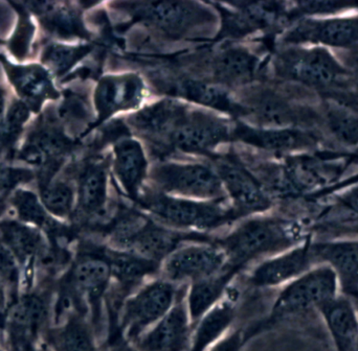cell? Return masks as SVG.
Returning a JSON list of instances; mask_svg holds the SVG:
<instances>
[{"label": "cell", "instance_id": "22", "mask_svg": "<svg viewBox=\"0 0 358 351\" xmlns=\"http://www.w3.org/2000/svg\"><path fill=\"white\" fill-rule=\"evenodd\" d=\"M8 206L14 211V218L41 231L50 245L66 247L71 239V227L55 218L44 207L39 195L24 186L19 187L8 197Z\"/></svg>", "mask_w": 358, "mask_h": 351}, {"label": "cell", "instance_id": "29", "mask_svg": "<svg viewBox=\"0 0 358 351\" xmlns=\"http://www.w3.org/2000/svg\"><path fill=\"white\" fill-rule=\"evenodd\" d=\"M167 91L172 96L196 103L206 108L236 117L241 115V108L238 100L231 98L225 87L213 81L178 77L167 84Z\"/></svg>", "mask_w": 358, "mask_h": 351}, {"label": "cell", "instance_id": "38", "mask_svg": "<svg viewBox=\"0 0 358 351\" xmlns=\"http://www.w3.org/2000/svg\"><path fill=\"white\" fill-rule=\"evenodd\" d=\"M349 10H358V1H340V0H313L294 4L289 10L290 18H302L309 16L336 15Z\"/></svg>", "mask_w": 358, "mask_h": 351}, {"label": "cell", "instance_id": "32", "mask_svg": "<svg viewBox=\"0 0 358 351\" xmlns=\"http://www.w3.org/2000/svg\"><path fill=\"white\" fill-rule=\"evenodd\" d=\"M105 251L110 264L113 283H117L120 293L123 292L124 300L149 281L148 278L157 274L161 269V264L157 262L130 252L113 248H106Z\"/></svg>", "mask_w": 358, "mask_h": 351}, {"label": "cell", "instance_id": "8", "mask_svg": "<svg viewBox=\"0 0 358 351\" xmlns=\"http://www.w3.org/2000/svg\"><path fill=\"white\" fill-rule=\"evenodd\" d=\"M76 142L65 134L57 115L44 112L34 124L14 159L35 172L36 182L60 174Z\"/></svg>", "mask_w": 358, "mask_h": 351}, {"label": "cell", "instance_id": "6", "mask_svg": "<svg viewBox=\"0 0 358 351\" xmlns=\"http://www.w3.org/2000/svg\"><path fill=\"white\" fill-rule=\"evenodd\" d=\"M185 290L162 277L147 281L124 300L115 331L107 340L123 337L134 343L173 308Z\"/></svg>", "mask_w": 358, "mask_h": 351}, {"label": "cell", "instance_id": "46", "mask_svg": "<svg viewBox=\"0 0 358 351\" xmlns=\"http://www.w3.org/2000/svg\"><path fill=\"white\" fill-rule=\"evenodd\" d=\"M108 344L110 346L109 351H138L131 342L127 341L123 337L117 338V339L109 342Z\"/></svg>", "mask_w": 358, "mask_h": 351}, {"label": "cell", "instance_id": "21", "mask_svg": "<svg viewBox=\"0 0 358 351\" xmlns=\"http://www.w3.org/2000/svg\"><path fill=\"white\" fill-rule=\"evenodd\" d=\"M317 264L311 244L292 248L259 262L248 275V283L256 287H273L292 283Z\"/></svg>", "mask_w": 358, "mask_h": 351}, {"label": "cell", "instance_id": "14", "mask_svg": "<svg viewBox=\"0 0 358 351\" xmlns=\"http://www.w3.org/2000/svg\"><path fill=\"white\" fill-rule=\"evenodd\" d=\"M212 161L238 218L261 214L271 207V195L241 159L224 155L214 156Z\"/></svg>", "mask_w": 358, "mask_h": 351}, {"label": "cell", "instance_id": "50", "mask_svg": "<svg viewBox=\"0 0 358 351\" xmlns=\"http://www.w3.org/2000/svg\"><path fill=\"white\" fill-rule=\"evenodd\" d=\"M357 351H358V345H357Z\"/></svg>", "mask_w": 358, "mask_h": 351}, {"label": "cell", "instance_id": "45", "mask_svg": "<svg viewBox=\"0 0 358 351\" xmlns=\"http://www.w3.org/2000/svg\"><path fill=\"white\" fill-rule=\"evenodd\" d=\"M10 300L6 287L0 283V334L3 327L4 319L10 306Z\"/></svg>", "mask_w": 358, "mask_h": 351}, {"label": "cell", "instance_id": "3", "mask_svg": "<svg viewBox=\"0 0 358 351\" xmlns=\"http://www.w3.org/2000/svg\"><path fill=\"white\" fill-rule=\"evenodd\" d=\"M55 281L43 278L10 302L0 334L6 351H36L52 323Z\"/></svg>", "mask_w": 358, "mask_h": 351}, {"label": "cell", "instance_id": "26", "mask_svg": "<svg viewBox=\"0 0 358 351\" xmlns=\"http://www.w3.org/2000/svg\"><path fill=\"white\" fill-rule=\"evenodd\" d=\"M35 15L42 29L50 37L60 40L87 39L81 10L69 2L31 1L23 3Z\"/></svg>", "mask_w": 358, "mask_h": 351}, {"label": "cell", "instance_id": "28", "mask_svg": "<svg viewBox=\"0 0 358 351\" xmlns=\"http://www.w3.org/2000/svg\"><path fill=\"white\" fill-rule=\"evenodd\" d=\"M259 66V59L241 46H229L219 50L210 64L213 82L223 87L250 84L258 75Z\"/></svg>", "mask_w": 358, "mask_h": 351}, {"label": "cell", "instance_id": "25", "mask_svg": "<svg viewBox=\"0 0 358 351\" xmlns=\"http://www.w3.org/2000/svg\"><path fill=\"white\" fill-rule=\"evenodd\" d=\"M239 298L240 292L231 285L221 302L194 325L187 351H210L231 331Z\"/></svg>", "mask_w": 358, "mask_h": 351}, {"label": "cell", "instance_id": "33", "mask_svg": "<svg viewBox=\"0 0 358 351\" xmlns=\"http://www.w3.org/2000/svg\"><path fill=\"white\" fill-rule=\"evenodd\" d=\"M187 105L178 100H162L150 105L129 119L130 127L155 142L164 146Z\"/></svg>", "mask_w": 358, "mask_h": 351}, {"label": "cell", "instance_id": "19", "mask_svg": "<svg viewBox=\"0 0 358 351\" xmlns=\"http://www.w3.org/2000/svg\"><path fill=\"white\" fill-rule=\"evenodd\" d=\"M193 327L185 293L161 320L132 344L138 351H187Z\"/></svg>", "mask_w": 358, "mask_h": 351}, {"label": "cell", "instance_id": "48", "mask_svg": "<svg viewBox=\"0 0 358 351\" xmlns=\"http://www.w3.org/2000/svg\"><path fill=\"white\" fill-rule=\"evenodd\" d=\"M36 351H52L50 350V348H48V345H46L45 343L42 344L41 346H40L39 348H38Z\"/></svg>", "mask_w": 358, "mask_h": 351}, {"label": "cell", "instance_id": "24", "mask_svg": "<svg viewBox=\"0 0 358 351\" xmlns=\"http://www.w3.org/2000/svg\"><path fill=\"white\" fill-rule=\"evenodd\" d=\"M3 62L8 81L18 94L19 100L29 106L31 112H38L48 100L59 98L60 94L52 82V73L39 64L16 65Z\"/></svg>", "mask_w": 358, "mask_h": 351}, {"label": "cell", "instance_id": "31", "mask_svg": "<svg viewBox=\"0 0 358 351\" xmlns=\"http://www.w3.org/2000/svg\"><path fill=\"white\" fill-rule=\"evenodd\" d=\"M237 275V271L229 267L187 285L185 304L193 327L225 297Z\"/></svg>", "mask_w": 358, "mask_h": 351}, {"label": "cell", "instance_id": "18", "mask_svg": "<svg viewBox=\"0 0 358 351\" xmlns=\"http://www.w3.org/2000/svg\"><path fill=\"white\" fill-rule=\"evenodd\" d=\"M147 96V86L136 73L106 75L98 83L94 105L98 112L96 125L111 115L138 108Z\"/></svg>", "mask_w": 358, "mask_h": 351}, {"label": "cell", "instance_id": "2", "mask_svg": "<svg viewBox=\"0 0 358 351\" xmlns=\"http://www.w3.org/2000/svg\"><path fill=\"white\" fill-rule=\"evenodd\" d=\"M301 239L299 227L280 218H250L216 243L224 252L227 266L238 273L257 260L288 251Z\"/></svg>", "mask_w": 358, "mask_h": 351}, {"label": "cell", "instance_id": "42", "mask_svg": "<svg viewBox=\"0 0 358 351\" xmlns=\"http://www.w3.org/2000/svg\"><path fill=\"white\" fill-rule=\"evenodd\" d=\"M248 342L243 329H233L210 351H243Z\"/></svg>", "mask_w": 358, "mask_h": 351}, {"label": "cell", "instance_id": "13", "mask_svg": "<svg viewBox=\"0 0 358 351\" xmlns=\"http://www.w3.org/2000/svg\"><path fill=\"white\" fill-rule=\"evenodd\" d=\"M234 126L218 115L187 107L165 147L187 154L210 155L219 144L234 140Z\"/></svg>", "mask_w": 358, "mask_h": 351}, {"label": "cell", "instance_id": "10", "mask_svg": "<svg viewBox=\"0 0 358 351\" xmlns=\"http://www.w3.org/2000/svg\"><path fill=\"white\" fill-rule=\"evenodd\" d=\"M148 179L153 191L165 195L200 201L227 199L214 167L204 163L162 161L151 167Z\"/></svg>", "mask_w": 358, "mask_h": 351}, {"label": "cell", "instance_id": "4", "mask_svg": "<svg viewBox=\"0 0 358 351\" xmlns=\"http://www.w3.org/2000/svg\"><path fill=\"white\" fill-rule=\"evenodd\" d=\"M336 278L334 269L321 267L288 283L275 298L268 316L244 329L248 341L275 325L319 310L320 306L336 297Z\"/></svg>", "mask_w": 358, "mask_h": 351}, {"label": "cell", "instance_id": "27", "mask_svg": "<svg viewBox=\"0 0 358 351\" xmlns=\"http://www.w3.org/2000/svg\"><path fill=\"white\" fill-rule=\"evenodd\" d=\"M90 317L69 313L48 329L44 343L52 351H102Z\"/></svg>", "mask_w": 358, "mask_h": 351}, {"label": "cell", "instance_id": "5", "mask_svg": "<svg viewBox=\"0 0 358 351\" xmlns=\"http://www.w3.org/2000/svg\"><path fill=\"white\" fill-rule=\"evenodd\" d=\"M225 201H200L144 191L136 203L153 220L174 230L210 231L238 218Z\"/></svg>", "mask_w": 358, "mask_h": 351}, {"label": "cell", "instance_id": "40", "mask_svg": "<svg viewBox=\"0 0 358 351\" xmlns=\"http://www.w3.org/2000/svg\"><path fill=\"white\" fill-rule=\"evenodd\" d=\"M36 175L33 170L27 167H14L6 163H0V209L13 191L19 187L35 181ZM1 214V210H0Z\"/></svg>", "mask_w": 358, "mask_h": 351}, {"label": "cell", "instance_id": "20", "mask_svg": "<svg viewBox=\"0 0 358 351\" xmlns=\"http://www.w3.org/2000/svg\"><path fill=\"white\" fill-rule=\"evenodd\" d=\"M233 140L273 154L311 150L320 142V138L315 132L309 130L296 128L264 129L252 127L240 121L234 126Z\"/></svg>", "mask_w": 358, "mask_h": 351}, {"label": "cell", "instance_id": "34", "mask_svg": "<svg viewBox=\"0 0 358 351\" xmlns=\"http://www.w3.org/2000/svg\"><path fill=\"white\" fill-rule=\"evenodd\" d=\"M317 311L325 320L336 351H357L358 317L350 300L334 297Z\"/></svg>", "mask_w": 358, "mask_h": 351}, {"label": "cell", "instance_id": "9", "mask_svg": "<svg viewBox=\"0 0 358 351\" xmlns=\"http://www.w3.org/2000/svg\"><path fill=\"white\" fill-rule=\"evenodd\" d=\"M109 235L110 248L130 252L159 264L185 241L183 233L136 211L121 214L111 226Z\"/></svg>", "mask_w": 358, "mask_h": 351}, {"label": "cell", "instance_id": "37", "mask_svg": "<svg viewBox=\"0 0 358 351\" xmlns=\"http://www.w3.org/2000/svg\"><path fill=\"white\" fill-rule=\"evenodd\" d=\"M90 44L67 45L62 43H50L43 48L41 62L52 75L61 77L66 75L78 62L85 58L90 52Z\"/></svg>", "mask_w": 358, "mask_h": 351}, {"label": "cell", "instance_id": "1", "mask_svg": "<svg viewBox=\"0 0 358 351\" xmlns=\"http://www.w3.org/2000/svg\"><path fill=\"white\" fill-rule=\"evenodd\" d=\"M275 75L317 92L323 100L344 105L358 112V96L344 65L322 46L292 45L273 59Z\"/></svg>", "mask_w": 358, "mask_h": 351}, {"label": "cell", "instance_id": "36", "mask_svg": "<svg viewBox=\"0 0 358 351\" xmlns=\"http://www.w3.org/2000/svg\"><path fill=\"white\" fill-rule=\"evenodd\" d=\"M322 125L332 137L345 147L358 144V112L344 105L323 100L321 107Z\"/></svg>", "mask_w": 358, "mask_h": 351}, {"label": "cell", "instance_id": "41", "mask_svg": "<svg viewBox=\"0 0 358 351\" xmlns=\"http://www.w3.org/2000/svg\"><path fill=\"white\" fill-rule=\"evenodd\" d=\"M12 4L14 6L15 10L18 12L19 21L14 35L8 41L10 42L8 45H10V52L14 54V56L17 57L18 60H22L29 50V45H31L34 36V24L31 22L29 10L25 8L23 3L21 8H19L18 3Z\"/></svg>", "mask_w": 358, "mask_h": 351}, {"label": "cell", "instance_id": "17", "mask_svg": "<svg viewBox=\"0 0 358 351\" xmlns=\"http://www.w3.org/2000/svg\"><path fill=\"white\" fill-rule=\"evenodd\" d=\"M75 176L77 203L73 221L88 222L101 218L108 202V161L88 159L78 167Z\"/></svg>", "mask_w": 358, "mask_h": 351}, {"label": "cell", "instance_id": "30", "mask_svg": "<svg viewBox=\"0 0 358 351\" xmlns=\"http://www.w3.org/2000/svg\"><path fill=\"white\" fill-rule=\"evenodd\" d=\"M311 248L317 264H329L344 293L358 300V241L311 244Z\"/></svg>", "mask_w": 358, "mask_h": 351}, {"label": "cell", "instance_id": "12", "mask_svg": "<svg viewBox=\"0 0 358 351\" xmlns=\"http://www.w3.org/2000/svg\"><path fill=\"white\" fill-rule=\"evenodd\" d=\"M117 4L136 21L151 25L172 38L185 37L196 29L210 24L215 18L210 8L197 2H121Z\"/></svg>", "mask_w": 358, "mask_h": 351}, {"label": "cell", "instance_id": "16", "mask_svg": "<svg viewBox=\"0 0 358 351\" xmlns=\"http://www.w3.org/2000/svg\"><path fill=\"white\" fill-rule=\"evenodd\" d=\"M290 45L330 46L345 50L358 45V15L334 18H303L283 38Z\"/></svg>", "mask_w": 358, "mask_h": 351}, {"label": "cell", "instance_id": "11", "mask_svg": "<svg viewBox=\"0 0 358 351\" xmlns=\"http://www.w3.org/2000/svg\"><path fill=\"white\" fill-rule=\"evenodd\" d=\"M0 241L12 252L20 266L22 293L33 290L41 276L52 272L54 251L41 231L14 216L1 218Z\"/></svg>", "mask_w": 358, "mask_h": 351}, {"label": "cell", "instance_id": "44", "mask_svg": "<svg viewBox=\"0 0 358 351\" xmlns=\"http://www.w3.org/2000/svg\"><path fill=\"white\" fill-rule=\"evenodd\" d=\"M341 203H342L343 207L346 208L348 211L352 212L358 218V187L345 195L342 197Z\"/></svg>", "mask_w": 358, "mask_h": 351}, {"label": "cell", "instance_id": "23", "mask_svg": "<svg viewBox=\"0 0 358 351\" xmlns=\"http://www.w3.org/2000/svg\"><path fill=\"white\" fill-rule=\"evenodd\" d=\"M113 172L123 193L136 202L149 178V165L142 144L124 136L113 144Z\"/></svg>", "mask_w": 358, "mask_h": 351}, {"label": "cell", "instance_id": "7", "mask_svg": "<svg viewBox=\"0 0 358 351\" xmlns=\"http://www.w3.org/2000/svg\"><path fill=\"white\" fill-rule=\"evenodd\" d=\"M241 115L264 129H306L322 125L321 109L273 87H255L239 100Z\"/></svg>", "mask_w": 358, "mask_h": 351}, {"label": "cell", "instance_id": "39", "mask_svg": "<svg viewBox=\"0 0 358 351\" xmlns=\"http://www.w3.org/2000/svg\"><path fill=\"white\" fill-rule=\"evenodd\" d=\"M0 283L6 287L10 302L22 293V273L12 252L0 241Z\"/></svg>", "mask_w": 358, "mask_h": 351}, {"label": "cell", "instance_id": "47", "mask_svg": "<svg viewBox=\"0 0 358 351\" xmlns=\"http://www.w3.org/2000/svg\"><path fill=\"white\" fill-rule=\"evenodd\" d=\"M6 115V92L3 88L0 87V133L4 125Z\"/></svg>", "mask_w": 358, "mask_h": 351}, {"label": "cell", "instance_id": "49", "mask_svg": "<svg viewBox=\"0 0 358 351\" xmlns=\"http://www.w3.org/2000/svg\"><path fill=\"white\" fill-rule=\"evenodd\" d=\"M0 351H6V348H4L3 345H2L1 342H0Z\"/></svg>", "mask_w": 358, "mask_h": 351}, {"label": "cell", "instance_id": "35", "mask_svg": "<svg viewBox=\"0 0 358 351\" xmlns=\"http://www.w3.org/2000/svg\"><path fill=\"white\" fill-rule=\"evenodd\" d=\"M38 195L45 209L61 222L73 221L77 203L73 180L59 174L45 181H38Z\"/></svg>", "mask_w": 358, "mask_h": 351}, {"label": "cell", "instance_id": "15", "mask_svg": "<svg viewBox=\"0 0 358 351\" xmlns=\"http://www.w3.org/2000/svg\"><path fill=\"white\" fill-rule=\"evenodd\" d=\"M227 268L224 252L216 243L198 241L179 246L162 262L159 273L170 283L187 285Z\"/></svg>", "mask_w": 358, "mask_h": 351}, {"label": "cell", "instance_id": "43", "mask_svg": "<svg viewBox=\"0 0 358 351\" xmlns=\"http://www.w3.org/2000/svg\"><path fill=\"white\" fill-rule=\"evenodd\" d=\"M344 67L348 73L351 85L358 96V45L346 50L344 57Z\"/></svg>", "mask_w": 358, "mask_h": 351}]
</instances>
